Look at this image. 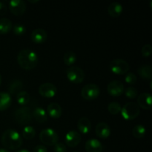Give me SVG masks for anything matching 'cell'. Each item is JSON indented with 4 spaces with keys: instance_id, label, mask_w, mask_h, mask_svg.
I'll use <instances>...</instances> for the list:
<instances>
[{
    "instance_id": "6da1fadb",
    "label": "cell",
    "mask_w": 152,
    "mask_h": 152,
    "mask_svg": "<svg viewBox=\"0 0 152 152\" xmlns=\"http://www.w3.org/2000/svg\"><path fill=\"white\" fill-rule=\"evenodd\" d=\"M17 62L21 68L30 71L34 69L38 64V55L31 49H24L18 53Z\"/></svg>"
},
{
    "instance_id": "7a4b0ae2",
    "label": "cell",
    "mask_w": 152,
    "mask_h": 152,
    "mask_svg": "<svg viewBox=\"0 0 152 152\" xmlns=\"http://www.w3.org/2000/svg\"><path fill=\"white\" fill-rule=\"evenodd\" d=\"M1 143L10 150H16L22 145V138L20 134L14 129H7L1 136Z\"/></svg>"
},
{
    "instance_id": "3957f363",
    "label": "cell",
    "mask_w": 152,
    "mask_h": 152,
    "mask_svg": "<svg viewBox=\"0 0 152 152\" xmlns=\"http://www.w3.org/2000/svg\"><path fill=\"white\" fill-rule=\"evenodd\" d=\"M140 110L137 104L134 102H127L122 108L121 115L126 120H133L139 116Z\"/></svg>"
},
{
    "instance_id": "277c9868",
    "label": "cell",
    "mask_w": 152,
    "mask_h": 152,
    "mask_svg": "<svg viewBox=\"0 0 152 152\" xmlns=\"http://www.w3.org/2000/svg\"><path fill=\"white\" fill-rule=\"evenodd\" d=\"M39 140L43 144L48 146L55 145L58 142L59 137L57 133L52 129H43L39 134Z\"/></svg>"
},
{
    "instance_id": "5b68a950",
    "label": "cell",
    "mask_w": 152,
    "mask_h": 152,
    "mask_svg": "<svg viewBox=\"0 0 152 152\" xmlns=\"http://www.w3.org/2000/svg\"><path fill=\"white\" fill-rule=\"evenodd\" d=\"M32 111L27 106L18 108L14 113L15 120L20 125H28L32 120Z\"/></svg>"
},
{
    "instance_id": "8992f818",
    "label": "cell",
    "mask_w": 152,
    "mask_h": 152,
    "mask_svg": "<svg viewBox=\"0 0 152 152\" xmlns=\"http://www.w3.org/2000/svg\"><path fill=\"white\" fill-rule=\"evenodd\" d=\"M68 80L74 84H80L84 81L85 73L83 69L77 66H71L66 71Z\"/></svg>"
},
{
    "instance_id": "52a82bcc",
    "label": "cell",
    "mask_w": 152,
    "mask_h": 152,
    "mask_svg": "<svg viewBox=\"0 0 152 152\" xmlns=\"http://www.w3.org/2000/svg\"><path fill=\"white\" fill-rule=\"evenodd\" d=\"M99 93H100V90H99V86L94 83L86 85L81 91V95L83 98L88 101L93 100L97 98Z\"/></svg>"
},
{
    "instance_id": "ba28073f",
    "label": "cell",
    "mask_w": 152,
    "mask_h": 152,
    "mask_svg": "<svg viewBox=\"0 0 152 152\" xmlns=\"http://www.w3.org/2000/svg\"><path fill=\"white\" fill-rule=\"evenodd\" d=\"M129 63L124 59H115L112 60L110 63V69L114 74L118 75H123L126 74L129 71Z\"/></svg>"
},
{
    "instance_id": "9c48e42d",
    "label": "cell",
    "mask_w": 152,
    "mask_h": 152,
    "mask_svg": "<svg viewBox=\"0 0 152 152\" xmlns=\"http://www.w3.org/2000/svg\"><path fill=\"white\" fill-rule=\"evenodd\" d=\"M39 93L42 96L45 98H52L56 96L57 88L50 83H42L39 88Z\"/></svg>"
},
{
    "instance_id": "30bf717a",
    "label": "cell",
    "mask_w": 152,
    "mask_h": 152,
    "mask_svg": "<svg viewBox=\"0 0 152 152\" xmlns=\"http://www.w3.org/2000/svg\"><path fill=\"white\" fill-rule=\"evenodd\" d=\"M9 8L13 14L20 16L23 15L26 10V3L22 0H11L9 2Z\"/></svg>"
},
{
    "instance_id": "8fae6325",
    "label": "cell",
    "mask_w": 152,
    "mask_h": 152,
    "mask_svg": "<svg viewBox=\"0 0 152 152\" xmlns=\"http://www.w3.org/2000/svg\"><path fill=\"white\" fill-rule=\"evenodd\" d=\"M108 94L112 96H120L124 92V85L123 84L121 81L119 80H113L107 87Z\"/></svg>"
},
{
    "instance_id": "7c38bea8",
    "label": "cell",
    "mask_w": 152,
    "mask_h": 152,
    "mask_svg": "<svg viewBox=\"0 0 152 152\" xmlns=\"http://www.w3.org/2000/svg\"><path fill=\"white\" fill-rule=\"evenodd\" d=\"M65 141L67 145L71 148H74L77 146L81 142V135L77 131L71 130L66 134L65 137Z\"/></svg>"
},
{
    "instance_id": "4fadbf2b",
    "label": "cell",
    "mask_w": 152,
    "mask_h": 152,
    "mask_svg": "<svg viewBox=\"0 0 152 152\" xmlns=\"http://www.w3.org/2000/svg\"><path fill=\"white\" fill-rule=\"evenodd\" d=\"M152 103L151 94L149 93H142L137 98V105L140 108L145 110H151Z\"/></svg>"
},
{
    "instance_id": "5bb4252c",
    "label": "cell",
    "mask_w": 152,
    "mask_h": 152,
    "mask_svg": "<svg viewBox=\"0 0 152 152\" xmlns=\"http://www.w3.org/2000/svg\"><path fill=\"white\" fill-rule=\"evenodd\" d=\"M96 136L101 139H107L111 135V128L107 123H99L95 128Z\"/></svg>"
},
{
    "instance_id": "9a60e30c",
    "label": "cell",
    "mask_w": 152,
    "mask_h": 152,
    "mask_svg": "<svg viewBox=\"0 0 152 152\" xmlns=\"http://www.w3.org/2000/svg\"><path fill=\"white\" fill-rule=\"evenodd\" d=\"M47 32L42 28H37L31 32V38L34 43L42 44L47 39Z\"/></svg>"
},
{
    "instance_id": "2e32d148",
    "label": "cell",
    "mask_w": 152,
    "mask_h": 152,
    "mask_svg": "<svg viewBox=\"0 0 152 152\" xmlns=\"http://www.w3.org/2000/svg\"><path fill=\"white\" fill-rule=\"evenodd\" d=\"M86 150L87 152H102L103 145L96 139H90L86 142Z\"/></svg>"
},
{
    "instance_id": "e0dca14e",
    "label": "cell",
    "mask_w": 152,
    "mask_h": 152,
    "mask_svg": "<svg viewBox=\"0 0 152 152\" xmlns=\"http://www.w3.org/2000/svg\"><path fill=\"white\" fill-rule=\"evenodd\" d=\"M47 113L51 118L59 119L62 116V110L59 104L56 102H52L48 105Z\"/></svg>"
},
{
    "instance_id": "ac0fdd59",
    "label": "cell",
    "mask_w": 152,
    "mask_h": 152,
    "mask_svg": "<svg viewBox=\"0 0 152 152\" xmlns=\"http://www.w3.org/2000/svg\"><path fill=\"white\" fill-rule=\"evenodd\" d=\"M123 10V5L120 3L114 1L109 4L108 7V14L113 18H117L122 14Z\"/></svg>"
},
{
    "instance_id": "d6986e66",
    "label": "cell",
    "mask_w": 152,
    "mask_h": 152,
    "mask_svg": "<svg viewBox=\"0 0 152 152\" xmlns=\"http://www.w3.org/2000/svg\"><path fill=\"white\" fill-rule=\"evenodd\" d=\"M77 128L82 134H87L91 129V123L87 117H82L77 123Z\"/></svg>"
},
{
    "instance_id": "ffe728a7",
    "label": "cell",
    "mask_w": 152,
    "mask_h": 152,
    "mask_svg": "<svg viewBox=\"0 0 152 152\" xmlns=\"http://www.w3.org/2000/svg\"><path fill=\"white\" fill-rule=\"evenodd\" d=\"M32 116L39 123H44L48 120V114L42 107H37L32 112Z\"/></svg>"
},
{
    "instance_id": "44dd1931",
    "label": "cell",
    "mask_w": 152,
    "mask_h": 152,
    "mask_svg": "<svg viewBox=\"0 0 152 152\" xmlns=\"http://www.w3.org/2000/svg\"><path fill=\"white\" fill-rule=\"evenodd\" d=\"M12 98L10 94L6 92H0V111L7 110L10 106Z\"/></svg>"
},
{
    "instance_id": "7402d4cb",
    "label": "cell",
    "mask_w": 152,
    "mask_h": 152,
    "mask_svg": "<svg viewBox=\"0 0 152 152\" xmlns=\"http://www.w3.org/2000/svg\"><path fill=\"white\" fill-rule=\"evenodd\" d=\"M22 88H23V83L22 81L18 80L12 81L8 86L9 93L12 95H15V96H16L17 94L22 91Z\"/></svg>"
},
{
    "instance_id": "603a6c76",
    "label": "cell",
    "mask_w": 152,
    "mask_h": 152,
    "mask_svg": "<svg viewBox=\"0 0 152 152\" xmlns=\"http://www.w3.org/2000/svg\"><path fill=\"white\" fill-rule=\"evenodd\" d=\"M13 28V24L10 19L7 18L0 19V34H5L10 32Z\"/></svg>"
},
{
    "instance_id": "cb8c5ba5",
    "label": "cell",
    "mask_w": 152,
    "mask_h": 152,
    "mask_svg": "<svg viewBox=\"0 0 152 152\" xmlns=\"http://www.w3.org/2000/svg\"><path fill=\"white\" fill-rule=\"evenodd\" d=\"M139 75L145 80H151L152 68L150 65H143L138 68L137 71Z\"/></svg>"
},
{
    "instance_id": "d4e9b609",
    "label": "cell",
    "mask_w": 152,
    "mask_h": 152,
    "mask_svg": "<svg viewBox=\"0 0 152 152\" xmlns=\"http://www.w3.org/2000/svg\"><path fill=\"white\" fill-rule=\"evenodd\" d=\"M16 98L18 104H19L20 105H23V106L26 105L30 101L29 94L27 91H22L19 94H17Z\"/></svg>"
},
{
    "instance_id": "484cf974",
    "label": "cell",
    "mask_w": 152,
    "mask_h": 152,
    "mask_svg": "<svg viewBox=\"0 0 152 152\" xmlns=\"http://www.w3.org/2000/svg\"><path fill=\"white\" fill-rule=\"evenodd\" d=\"M77 61V55L74 51H68L63 56V62L68 66H72Z\"/></svg>"
},
{
    "instance_id": "4316f807",
    "label": "cell",
    "mask_w": 152,
    "mask_h": 152,
    "mask_svg": "<svg viewBox=\"0 0 152 152\" xmlns=\"http://www.w3.org/2000/svg\"><path fill=\"white\" fill-rule=\"evenodd\" d=\"M145 132H146L145 128L142 125H137L136 126L134 127L133 130H132V134L135 138L140 139V138H142L145 136Z\"/></svg>"
},
{
    "instance_id": "83f0119b",
    "label": "cell",
    "mask_w": 152,
    "mask_h": 152,
    "mask_svg": "<svg viewBox=\"0 0 152 152\" xmlns=\"http://www.w3.org/2000/svg\"><path fill=\"white\" fill-rule=\"evenodd\" d=\"M22 137L26 140H32L36 135V131L32 126H26L22 130Z\"/></svg>"
},
{
    "instance_id": "f1b7e54d",
    "label": "cell",
    "mask_w": 152,
    "mask_h": 152,
    "mask_svg": "<svg viewBox=\"0 0 152 152\" xmlns=\"http://www.w3.org/2000/svg\"><path fill=\"white\" fill-rule=\"evenodd\" d=\"M121 109V105L117 102H111L108 104V110L110 112V114H113V115H117V114H120Z\"/></svg>"
},
{
    "instance_id": "f546056e",
    "label": "cell",
    "mask_w": 152,
    "mask_h": 152,
    "mask_svg": "<svg viewBox=\"0 0 152 152\" xmlns=\"http://www.w3.org/2000/svg\"><path fill=\"white\" fill-rule=\"evenodd\" d=\"M13 31L16 36H22L23 34H25L26 28L23 25L18 23L13 27Z\"/></svg>"
},
{
    "instance_id": "4dcf8cb0",
    "label": "cell",
    "mask_w": 152,
    "mask_h": 152,
    "mask_svg": "<svg viewBox=\"0 0 152 152\" xmlns=\"http://www.w3.org/2000/svg\"><path fill=\"white\" fill-rule=\"evenodd\" d=\"M125 94L129 99H134L138 94L137 90L134 87H129L125 90Z\"/></svg>"
},
{
    "instance_id": "1f68e13d",
    "label": "cell",
    "mask_w": 152,
    "mask_h": 152,
    "mask_svg": "<svg viewBox=\"0 0 152 152\" xmlns=\"http://www.w3.org/2000/svg\"><path fill=\"white\" fill-rule=\"evenodd\" d=\"M125 81L129 85H134L137 82V76L134 73H128L125 77Z\"/></svg>"
},
{
    "instance_id": "d6a6232c",
    "label": "cell",
    "mask_w": 152,
    "mask_h": 152,
    "mask_svg": "<svg viewBox=\"0 0 152 152\" xmlns=\"http://www.w3.org/2000/svg\"><path fill=\"white\" fill-rule=\"evenodd\" d=\"M141 53H142V56H145V57L151 56L152 53V47L151 45L146 44L143 45V47L142 48V50H141Z\"/></svg>"
},
{
    "instance_id": "836d02e7",
    "label": "cell",
    "mask_w": 152,
    "mask_h": 152,
    "mask_svg": "<svg viewBox=\"0 0 152 152\" xmlns=\"http://www.w3.org/2000/svg\"><path fill=\"white\" fill-rule=\"evenodd\" d=\"M54 152H67L66 146L62 142H57L54 145Z\"/></svg>"
},
{
    "instance_id": "e575fe53",
    "label": "cell",
    "mask_w": 152,
    "mask_h": 152,
    "mask_svg": "<svg viewBox=\"0 0 152 152\" xmlns=\"http://www.w3.org/2000/svg\"><path fill=\"white\" fill-rule=\"evenodd\" d=\"M33 152H48V150L47 148H46L45 146H44V145H37V146L34 148Z\"/></svg>"
},
{
    "instance_id": "d590c367",
    "label": "cell",
    "mask_w": 152,
    "mask_h": 152,
    "mask_svg": "<svg viewBox=\"0 0 152 152\" xmlns=\"http://www.w3.org/2000/svg\"><path fill=\"white\" fill-rule=\"evenodd\" d=\"M7 12V6L4 2L0 1V16L5 14Z\"/></svg>"
},
{
    "instance_id": "8d00e7d4",
    "label": "cell",
    "mask_w": 152,
    "mask_h": 152,
    "mask_svg": "<svg viewBox=\"0 0 152 152\" xmlns=\"http://www.w3.org/2000/svg\"><path fill=\"white\" fill-rule=\"evenodd\" d=\"M0 152H10L7 151V149H4V148H0Z\"/></svg>"
},
{
    "instance_id": "74e56055",
    "label": "cell",
    "mask_w": 152,
    "mask_h": 152,
    "mask_svg": "<svg viewBox=\"0 0 152 152\" xmlns=\"http://www.w3.org/2000/svg\"><path fill=\"white\" fill-rule=\"evenodd\" d=\"M16 152H30V151L26 149H22V150H19V151H17Z\"/></svg>"
},
{
    "instance_id": "f35d334b",
    "label": "cell",
    "mask_w": 152,
    "mask_h": 152,
    "mask_svg": "<svg viewBox=\"0 0 152 152\" xmlns=\"http://www.w3.org/2000/svg\"><path fill=\"white\" fill-rule=\"evenodd\" d=\"M29 2H31V3H36V2H39V0H36V1H31V0H29Z\"/></svg>"
},
{
    "instance_id": "ab89813d",
    "label": "cell",
    "mask_w": 152,
    "mask_h": 152,
    "mask_svg": "<svg viewBox=\"0 0 152 152\" xmlns=\"http://www.w3.org/2000/svg\"><path fill=\"white\" fill-rule=\"evenodd\" d=\"M1 76L0 74V86H1Z\"/></svg>"
},
{
    "instance_id": "60d3db41",
    "label": "cell",
    "mask_w": 152,
    "mask_h": 152,
    "mask_svg": "<svg viewBox=\"0 0 152 152\" xmlns=\"http://www.w3.org/2000/svg\"><path fill=\"white\" fill-rule=\"evenodd\" d=\"M74 152H78V151H74Z\"/></svg>"
}]
</instances>
